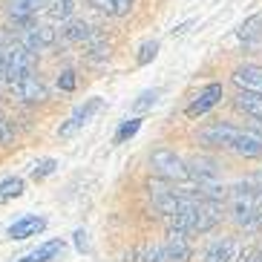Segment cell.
<instances>
[{"label": "cell", "instance_id": "cell-1", "mask_svg": "<svg viewBox=\"0 0 262 262\" xmlns=\"http://www.w3.org/2000/svg\"><path fill=\"white\" fill-rule=\"evenodd\" d=\"M164 219H167V228H179V231H185V233H208L222 219V202L196 196L179 213L164 216Z\"/></svg>", "mask_w": 262, "mask_h": 262}, {"label": "cell", "instance_id": "cell-2", "mask_svg": "<svg viewBox=\"0 0 262 262\" xmlns=\"http://www.w3.org/2000/svg\"><path fill=\"white\" fill-rule=\"evenodd\" d=\"M231 219L239 228L254 231L262 225V187L254 182H239L231 190Z\"/></svg>", "mask_w": 262, "mask_h": 262}, {"label": "cell", "instance_id": "cell-3", "mask_svg": "<svg viewBox=\"0 0 262 262\" xmlns=\"http://www.w3.org/2000/svg\"><path fill=\"white\" fill-rule=\"evenodd\" d=\"M147 190H150V199H153V208L159 210L162 216H173L179 213V210L185 208L190 199H196L199 193L196 190H176V187H170L167 182H150L147 185Z\"/></svg>", "mask_w": 262, "mask_h": 262}, {"label": "cell", "instance_id": "cell-4", "mask_svg": "<svg viewBox=\"0 0 262 262\" xmlns=\"http://www.w3.org/2000/svg\"><path fill=\"white\" fill-rule=\"evenodd\" d=\"M0 52H3V81H9V84H15L24 72H32L38 63V52H29L20 43L0 49Z\"/></svg>", "mask_w": 262, "mask_h": 262}, {"label": "cell", "instance_id": "cell-5", "mask_svg": "<svg viewBox=\"0 0 262 262\" xmlns=\"http://www.w3.org/2000/svg\"><path fill=\"white\" fill-rule=\"evenodd\" d=\"M150 167H153L164 182H179V185H182V182L190 179V173H187V162H182L173 150H164V147H159V150L150 153Z\"/></svg>", "mask_w": 262, "mask_h": 262}, {"label": "cell", "instance_id": "cell-6", "mask_svg": "<svg viewBox=\"0 0 262 262\" xmlns=\"http://www.w3.org/2000/svg\"><path fill=\"white\" fill-rule=\"evenodd\" d=\"M55 40H58V32L47 24H24L20 29V47H26L29 52H40V49L47 47H55Z\"/></svg>", "mask_w": 262, "mask_h": 262}, {"label": "cell", "instance_id": "cell-7", "mask_svg": "<svg viewBox=\"0 0 262 262\" xmlns=\"http://www.w3.org/2000/svg\"><path fill=\"white\" fill-rule=\"evenodd\" d=\"M162 256L164 262H187L193 256V245L185 231L179 228H167V239L162 242Z\"/></svg>", "mask_w": 262, "mask_h": 262}, {"label": "cell", "instance_id": "cell-8", "mask_svg": "<svg viewBox=\"0 0 262 262\" xmlns=\"http://www.w3.org/2000/svg\"><path fill=\"white\" fill-rule=\"evenodd\" d=\"M101 107H104V101H101V98H90V101H84V104H81V107H75V113H72V116L61 124L58 136H61V139H72V136H75V133L81 130V127H84V124L93 121V116L98 113Z\"/></svg>", "mask_w": 262, "mask_h": 262}, {"label": "cell", "instance_id": "cell-9", "mask_svg": "<svg viewBox=\"0 0 262 262\" xmlns=\"http://www.w3.org/2000/svg\"><path fill=\"white\" fill-rule=\"evenodd\" d=\"M187 173H190V179H193L199 187H205V185H219V182H222V170H219V164H216L213 159H208V156L193 159V162L187 164Z\"/></svg>", "mask_w": 262, "mask_h": 262}, {"label": "cell", "instance_id": "cell-10", "mask_svg": "<svg viewBox=\"0 0 262 262\" xmlns=\"http://www.w3.org/2000/svg\"><path fill=\"white\" fill-rule=\"evenodd\" d=\"M12 86H15V93L20 95L26 104H43V101L49 98V95H47V86L40 84V78L32 75V72H24V75L17 78Z\"/></svg>", "mask_w": 262, "mask_h": 262}, {"label": "cell", "instance_id": "cell-11", "mask_svg": "<svg viewBox=\"0 0 262 262\" xmlns=\"http://www.w3.org/2000/svg\"><path fill=\"white\" fill-rule=\"evenodd\" d=\"M219 98H222V84H208L199 95H196V98L190 101V107H187V116H190V118L205 116L208 110H213L216 104H219Z\"/></svg>", "mask_w": 262, "mask_h": 262}, {"label": "cell", "instance_id": "cell-12", "mask_svg": "<svg viewBox=\"0 0 262 262\" xmlns=\"http://www.w3.org/2000/svg\"><path fill=\"white\" fill-rule=\"evenodd\" d=\"M47 231V219L43 216H20L15 225H9V239H29Z\"/></svg>", "mask_w": 262, "mask_h": 262}, {"label": "cell", "instance_id": "cell-13", "mask_svg": "<svg viewBox=\"0 0 262 262\" xmlns=\"http://www.w3.org/2000/svg\"><path fill=\"white\" fill-rule=\"evenodd\" d=\"M199 136H202L205 144L231 150V144H233V139L239 136V130H236V127H231V124H213V127H208V130H202Z\"/></svg>", "mask_w": 262, "mask_h": 262}, {"label": "cell", "instance_id": "cell-14", "mask_svg": "<svg viewBox=\"0 0 262 262\" xmlns=\"http://www.w3.org/2000/svg\"><path fill=\"white\" fill-rule=\"evenodd\" d=\"M233 256H236V242L231 236H222L205 248L202 262H233Z\"/></svg>", "mask_w": 262, "mask_h": 262}, {"label": "cell", "instance_id": "cell-15", "mask_svg": "<svg viewBox=\"0 0 262 262\" xmlns=\"http://www.w3.org/2000/svg\"><path fill=\"white\" fill-rule=\"evenodd\" d=\"M233 84L239 90H254V93H262V67L256 63H245L233 72Z\"/></svg>", "mask_w": 262, "mask_h": 262}, {"label": "cell", "instance_id": "cell-16", "mask_svg": "<svg viewBox=\"0 0 262 262\" xmlns=\"http://www.w3.org/2000/svg\"><path fill=\"white\" fill-rule=\"evenodd\" d=\"M63 239H49V242H43L40 248H35L32 254H26L24 259H17V262H52V259H61L63 254Z\"/></svg>", "mask_w": 262, "mask_h": 262}, {"label": "cell", "instance_id": "cell-17", "mask_svg": "<svg viewBox=\"0 0 262 262\" xmlns=\"http://www.w3.org/2000/svg\"><path fill=\"white\" fill-rule=\"evenodd\" d=\"M231 150H233L236 156H248V159H256V156H262V139H259V136H254V133L239 130V136L233 139Z\"/></svg>", "mask_w": 262, "mask_h": 262}, {"label": "cell", "instance_id": "cell-18", "mask_svg": "<svg viewBox=\"0 0 262 262\" xmlns=\"http://www.w3.org/2000/svg\"><path fill=\"white\" fill-rule=\"evenodd\" d=\"M43 6H47L43 0H12L9 15L15 17L17 24H32V20H35V15H38Z\"/></svg>", "mask_w": 262, "mask_h": 262}, {"label": "cell", "instance_id": "cell-19", "mask_svg": "<svg viewBox=\"0 0 262 262\" xmlns=\"http://www.w3.org/2000/svg\"><path fill=\"white\" fill-rule=\"evenodd\" d=\"M236 107L245 113V116L262 121V93H254V90H239L236 95Z\"/></svg>", "mask_w": 262, "mask_h": 262}, {"label": "cell", "instance_id": "cell-20", "mask_svg": "<svg viewBox=\"0 0 262 262\" xmlns=\"http://www.w3.org/2000/svg\"><path fill=\"white\" fill-rule=\"evenodd\" d=\"M63 38L72 40V43H90V40H95L98 35H95V29L86 24V20H70L67 29H63Z\"/></svg>", "mask_w": 262, "mask_h": 262}, {"label": "cell", "instance_id": "cell-21", "mask_svg": "<svg viewBox=\"0 0 262 262\" xmlns=\"http://www.w3.org/2000/svg\"><path fill=\"white\" fill-rule=\"evenodd\" d=\"M239 40L245 43V47H251V43H256V40H262V12L259 15H251L245 20V24L239 26Z\"/></svg>", "mask_w": 262, "mask_h": 262}, {"label": "cell", "instance_id": "cell-22", "mask_svg": "<svg viewBox=\"0 0 262 262\" xmlns=\"http://www.w3.org/2000/svg\"><path fill=\"white\" fill-rule=\"evenodd\" d=\"M133 3L136 0H93V9H98L110 17H124L133 9Z\"/></svg>", "mask_w": 262, "mask_h": 262}, {"label": "cell", "instance_id": "cell-23", "mask_svg": "<svg viewBox=\"0 0 262 262\" xmlns=\"http://www.w3.org/2000/svg\"><path fill=\"white\" fill-rule=\"evenodd\" d=\"M24 187H26V182L20 176L3 179V182H0V205H6V202L17 199V196H24Z\"/></svg>", "mask_w": 262, "mask_h": 262}, {"label": "cell", "instance_id": "cell-24", "mask_svg": "<svg viewBox=\"0 0 262 262\" xmlns=\"http://www.w3.org/2000/svg\"><path fill=\"white\" fill-rule=\"evenodd\" d=\"M127 262H164L162 245H141L127 254Z\"/></svg>", "mask_w": 262, "mask_h": 262}, {"label": "cell", "instance_id": "cell-25", "mask_svg": "<svg viewBox=\"0 0 262 262\" xmlns=\"http://www.w3.org/2000/svg\"><path fill=\"white\" fill-rule=\"evenodd\" d=\"M86 61H90V63L110 61V43H107V40H101V38L90 40V43H86Z\"/></svg>", "mask_w": 262, "mask_h": 262}, {"label": "cell", "instance_id": "cell-26", "mask_svg": "<svg viewBox=\"0 0 262 262\" xmlns=\"http://www.w3.org/2000/svg\"><path fill=\"white\" fill-rule=\"evenodd\" d=\"M72 9H75L72 0H49L47 3V15H49V20H70Z\"/></svg>", "mask_w": 262, "mask_h": 262}, {"label": "cell", "instance_id": "cell-27", "mask_svg": "<svg viewBox=\"0 0 262 262\" xmlns=\"http://www.w3.org/2000/svg\"><path fill=\"white\" fill-rule=\"evenodd\" d=\"M139 130H141V118H127V121H121V127H118V133H116V144L133 139Z\"/></svg>", "mask_w": 262, "mask_h": 262}, {"label": "cell", "instance_id": "cell-28", "mask_svg": "<svg viewBox=\"0 0 262 262\" xmlns=\"http://www.w3.org/2000/svg\"><path fill=\"white\" fill-rule=\"evenodd\" d=\"M55 170H58V162H55V159H40V162L32 167V179H35V182H40V179L52 176Z\"/></svg>", "mask_w": 262, "mask_h": 262}, {"label": "cell", "instance_id": "cell-29", "mask_svg": "<svg viewBox=\"0 0 262 262\" xmlns=\"http://www.w3.org/2000/svg\"><path fill=\"white\" fill-rule=\"evenodd\" d=\"M156 55H159V40H144V43L139 47V55H136V61H139L141 67H144V63L153 61Z\"/></svg>", "mask_w": 262, "mask_h": 262}, {"label": "cell", "instance_id": "cell-30", "mask_svg": "<svg viewBox=\"0 0 262 262\" xmlns=\"http://www.w3.org/2000/svg\"><path fill=\"white\" fill-rule=\"evenodd\" d=\"M156 101H159V90H144V93L139 95V101L133 104V110H136V113H144V110L153 107Z\"/></svg>", "mask_w": 262, "mask_h": 262}, {"label": "cell", "instance_id": "cell-31", "mask_svg": "<svg viewBox=\"0 0 262 262\" xmlns=\"http://www.w3.org/2000/svg\"><path fill=\"white\" fill-rule=\"evenodd\" d=\"M58 86H61L63 93H72V90H75V72L63 70L61 75H58Z\"/></svg>", "mask_w": 262, "mask_h": 262}, {"label": "cell", "instance_id": "cell-32", "mask_svg": "<svg viewBox=\"0 0 262 262\" xmlns=\"http://www.w3.org/2000/svg\"><path fill=\"white\" fill-rule=\"evenodd\" d=\"M15 139V130H12V124L6 118L0 116V144H9V141Z\"/></svg>", "mask_w": 262, "mask_h": 262}, {"label": "cell", "instance_id": "cell-33", "mask_svg": "<svg viewBox=\"0 0 262 262\" xmlns=\"http://www.w3.org/2000/svg\"><path fill=\"white\" fill-rule=\"evenodd\" d=\"M72 236H75V248L81 251V254H84V251H90V242H86V231H81V228H78V231L72 233Z\"/></svg>", "mask_w": 262, "mask_h": 262}, {"label": "cell", "instance_id": "cell-34", "mask_svg": "<svg viewBox=\"0 0 262 262\" xmlns=\"http://www.w3.org/2000/svg\"><path fill=\"white\" fill-rule=\"evenodd\" d=\"M248 262H262V251H254V254L248 256Z\"/></svg>", "mask_w": 262, "mask_h": 262}]
</instances>
